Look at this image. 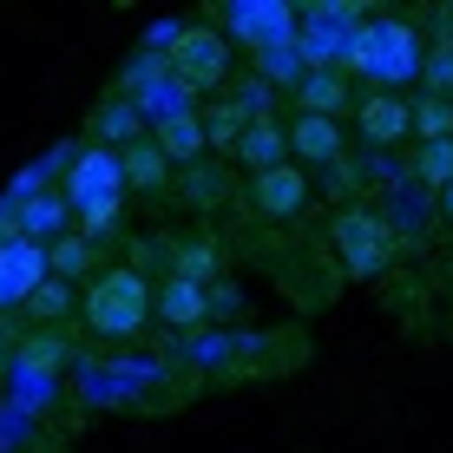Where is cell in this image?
Returning <instances> with one entry per match:
<instances>
[{
  "instance_id": "28",
  "label": "cell",
  "mask_w": 453,
  "mask_h": 453,
  "mask_svg": "<svg viewBox=\"0 0 453 453\" xmlns=\"http://www.w3.org/2000/svg\"><path fill=\"white\" fill-rule=\"evenodd\" d=\"M0 362H7V355H0Z\"/></svg>"
},
{
  "instance_id": "19",
  "label": "cell",
  "mask_w": 453,
  "mask_h": 453,
  "mask_svg": "<svg viewBox=\"0 0 453 453\" xmlns=\"http://www.w3.org/2000/svg\"><path fill=\"white\" fill-rule=\"evenodd\" d=\"M243 125H250L243 105H211V119H204V145H217V151H237Z\"/></svg>"
},
{
  "instance_id": "26",
  "label": "cell",
  "mask_w": 453,
  "mask_h": 453,
  "mask_svg": "<svg viewBox=\"0 0 453 453\" xmlns=\"http://www.w3.org/2000/svg\"><path fill=\"white\" fill-rule=\"evenodd\" d=\"M27 362H34V368H46V362H59V342H34V349H27Z\"/></svg>"
},
{
  "instance_id": "4",
  "label": "cell",
  "mask_w": 453,
  "mask_h": 453,
  "mask_svg": "<svg viewBox=\"0 0 453 453\" xmlns=\"http://www.w3.org/2000/svg\"><path fill=\"white\" fill-rule=\"evenodd\" d=\"M335 257H342V270L355 276V283H368V276H381L388 263H395V230H388V217H374L368 204H355V211H335Z\"/></svg>"
},
{
  "instance_id": "5",
  "label": "cell",
  "mask_w": 453,
  "mask_h": 453,
  "mask_svg": "<svg viewBox=\"0 0 453 453\" xmlns=\"http://www.w3.org/2000/svg\"><path fill=\"white\" fill-rule=\"evenodd\" d=\"M165 73H171V86H178V92H211V86H224V73H230V40L211 34V27H178V40H171V53H165Z\"/></svg>"
},
{
  "instance_id": "14",
  "label": "cell",
  "mask_w": 453,
  "mask_h": 453,
  "mask_svg": "<svg viewBox=\"0 0 453 453\" xmlns=\"http://www.w3.org/2000/svg\"><path fill=\"white\" fill-rule=\"evenodd\" d=\"M158 316L171 322V329H197V322L211 316V289L184 283V276H171V283L158 289Z\"/></svg>"
},
{
  "instance_id": "22",
  "label": "cell",
  "mask_w": 453,
  "mask_h": 453,
  "mask_svg": "<svg viewBox=\"0 0 453 453\" xmlns=\"http://www.w3.org/2000/svg\"><path fill=\"white\" fill-rule=\"evenodd\" d=\"M414 178H420V184H434V191H447V184H453V138H441V145H420Z\"/></svg>"
},
{
  "instance_id": "12",
  "label": "cell",
  "mask_w": 453,
  "mask_h": 453,
  "mask_svg": "<svg viewBox=\"0 0 453 453\" xmlns=\"http://www.w3.org/2000/svg\"><path fill=\"white\" fill-rule=\"evenodd\" d=\"M283 138H289V158H316V165H335L342 158V125L335 119H309L303 112Z\"/></svg>"
},
{
  "instance_id": "9",
  "label": "cell",
  "mask_w": 453,
  "mask_h": 453,
  "mask_svg": "<svg viewBox=\"0 0 453 453\" xmlns=\"http://www.w3.org/2000/svg\"><path fill=\"white\" fill-rule=\"evenodd\" d=\"M151 145H158L171 165L204 158V119H197L191 105H171V112H158V132H151Z\"/></svg>"
},
{
  "instance_id": "7",
  "label": "cell",
  "mask_w": 453,
  "mask_h": 453,
  "mask_svg": "<svg viewBox=\"0 0 453 453\" xmlns=\"http://www.w3.org/2000/svg\"><path fill=\"white\" fill-rule=\"evenodd\" d=\"M46 283V243L7 237L0 243V303H34Z\"/></svg>"
},
{
  "instance_id": "10",
  "label": "cell",
  "mask_w": 453,
  "mask_h": 453,
  "mask_svg": "<svg viewBox=\"0 0 453 453\" xmlns=\"http://www.w3.org/2000/svg\"><path fill=\"white\" fill-rule=\"evenodd\" d=\"M283 151H289V138H283V125H276L270 112H257L243 125V138H237V151H230V158L237 165H250V178H257V171H270V165H283Z\"/></svg>"
},
{
  "instance_id": "13",
  "label": "cell",
  "mask_w": 453,
  "mask_h": 453,
  "mask_svg": "<svg viewBox=\"0 0 453 453\" xmlns=\"http://www.w3.org/2000/svg\"><path fill=\"white\" fill-rule=\"evenodd\" d=\"M296 92H303V112L309 119H335L342 105H349V80H342V66H309Z\"/></svg>"
},
{
  "instance_id": "3",
  "label": "cell",
  "mask_w": 453,
  "mask_h": 453,
  "mask_svg": "<svg viewBox=\"0 0 453 453\" xmlns=\"http://www.w3.org/2000/svg\"><path fill=\"white\" fill-rule=\"evenodd\" d=\"M145 316H151V289H145L138 270H105L86 296V322H92V335H105V342L138 335Z\"/></svg>"
},
{
  "instance_id": "1",
  "label": "cell",
  "mask_w": 453,
  "mask_h": 453,
  "mask_svg": "<svg viewBox=\"0 0 453 453\" xmlns=\"http://www.w3.org/2000/svg\"><path fill=\"white\" fill-rule=\"evenodd\" d=\"M342 66L368 73V80H381V86H408V80H420L427 53H420V34L408 20H368V27H355Z\"/></svg>"
},
{
  "instance_id": "8",
  "label": "cell",
  "mask_w": 453,
  "mask_h": 453,
  "mask_svg": "<svg viewBox=\"0 0 453 453\" xmlns=\"http://www.w3.org/2000/svg\"><path fill=\"white\" fill-rule=\"evenodd\" d=\"M355 119H362V138H368V145H395V138L414 132V105L401 99V92H368V99L355 105Z\"/></svg>"
},
{
  "instance_id": "21",
  "label": "cell",
  "mask_w": 453,
  "mask_h": 453,
  "mask_svg": "<svg viewBox=\"0 0 453 453\" xmlns=\"http://www.w3.org/2000/svg\"><path fill=\"white\" fill-rule=\"evenodd\" d=\"M414 132H420V145L453 138V99H420V105H414Z\"/></svg>"
},
{
  "instance_id": "11",
  "label": "cell",
  "mask_w": 453,
  "mask_h": 453,
  "mask_svg": "<svg viewBox=\"0 0 453 453\" xmlns=\"http://www.w3.org/2000/svg\"><path fill=\"white\" fill-rule=\"evenodd\" d=\"M237 34L257 46V53H276V46L296 40V20H289V7L263 0V7H237Z\"/></svg>"
},
{
  "instance_id": "20",
  "label": "cell",
  "mask_w": 453,
  "mask_h": 453,
  "mask_svg": "<svg viewBox=\"0 0 453 453\" xmlns=\"http://www.w3.org/2000/svg\"><path fill=\"white\" fill-rule=\"evenodd\" d=\"M46 270L53 276H86L92 270V243L86 237H53L46 243Z\"/></svg>"
},
{
  "instance_id": "18",
  "label": "cell",
  "mask_w": 453,
  "mask_h": 453,
  "mask_svg": "<svg viewBox=\"0 0 453 453\" xmlns=\"http://www.w3.org/2000/svg\"><path fill=\"white\" fill-rule=\"evenodd\" d=\"M92 132L105 138V151H125V145H138V112L132 105H99V119H92Z\"/></svg>"
},
{
  "instance_id": "17",
  "label": "cell",
  "mask_w": 453,
  "mask_h": 453,
  "mask_svg": "<svg viewBox=\"0 0 453 453\" xmlns=\"http://www.w3.org/2000/svg\"><path fill=\"white\" fill-rule=\"evenodd\" d=\"M171 263H178V276H184V283H197V289H204L211 276L224 270V250H217L211 237H191V243H178V250H171Z\"/></svg>"
},
{
  "instance_id": "16",
  "label": "cell",
  "mask_w": 453,
  "mask_h": 453,
  "mask_svg": "<svg viewBox=\"0 0 453 453\" xmlns=\"http://www.w3.org/2000/svg\"><path fill=\"white\" fill-rule=\"evenodd\" d=\"M59 224H66V197H27V204H20V217H13V237L40 243L46 230L59 237Z\"/></svg>"
},
{
  "instance_id": "23",
  "label": "cell",
  "mask_w": 453,
  "mask_h": 453,
  "mask_svg": "<svg viewBox=\"0 0 453 453\" xmlns=\"http://www.w3.org/2000/svg\"><path fill=\"white\" fill-rule=\"evenodd\" d=\"M263 73H270V80H296L303 86V73H309V59H303V46H276V53H263Z\"/></svg>"
},
{
  "instance_id": "25",
  "label": "cell",
  "mask_w": 453,
  "mask_h": 453,
  "mask_svg": "<svg viewBox=\"0 0 453 453\" xmlns=\"http://www.w3.org/2000/svg\"><path fill=\"white\" fill-rule=\"evenodd\" d=\"M34 303L46 309V316H59V309H66V289H59V283H40V296H34Z\"/></svg>"
},
{
  "instance_id": "15",
  "label": "cell",
  "mask_w": 453,
  "mask_h": 453,
  "mask_svg": "<svg viewBox=\"0 0 453 453\" xmlns=\"http://www.w3.org/2000/svg\"><path fill=\"white\" fill-rule=\"evenodd\" d=\"M119 171H125V191H158V184L171 178V158L151 145V138H138V145L119 151Z\"/></svg>"
},
{
  "instance_id": "2",
  "label": "cell",
  "mask_w": 453,
  "mask_h": 453,
  "mask_svg": "<svg viewBox=\"0 0 453 453\" xmlns=\"http://www.w3.org/2000/svg\"><path fill=\"white\" fill-rule=\"evenodd\" d=\"M119 197H125V171H119V151L92 145L73 158V178H66V204L80 211L86 224V243L105 237V230H119Z\"/></svg>"
},
{
  "instance_id": "6",
  "label": "cell",
  "mask_w": 453,
  "mask_h": 453,
  "mask_svg": "<svg viewBox=\"0 0 453 453\" xmlns=\"http://www.w3.org/2000/svg\"><path fill=\"white\" fill-rule=\"evenodd\" d=\"M250 211L257 217H270V224H289V217H303L309 211V171L303 165H270V171H257L250 178Z\"/></svg>"
},
{
  "instance_id": "24",
  "label": "cell",
  "mask_w": 453,
  "mask_h": 453,
  "mask_svg": "<svg viewBox=\"0 0 453 453\" xmlns=\"http://www.w3.org/2000/svg\"><path fill=\"white\" fill-rule=\"evenodd\" d=\"M427 80L434 86H453V46H441V53L427 59Z\"/></svg>"
},
{
  "instance_id": "27",
  "label": "cell",
  "mask_w": 453,
  "mask_h": 453,
  "mask_svg": "<svg viewBox=\"0 0 453 453\" xmlns=\"http://www.w3.org/2000/svg\"><path fill=\"white\" fill-rule=\"evenodd\" d=\"M441 211H447V224H453V184H447V191H441Z\"/></svg>"
}]
</instances>
